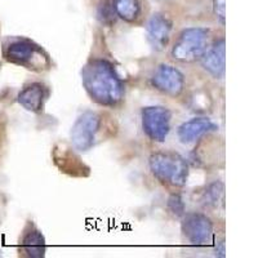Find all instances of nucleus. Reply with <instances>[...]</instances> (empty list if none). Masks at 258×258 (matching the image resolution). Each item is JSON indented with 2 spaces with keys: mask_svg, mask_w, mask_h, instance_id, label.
<instances>
[{
  "mask_svg": "<svg viewBox=\"0 0 258 258\" xmlns=\"http://www.w3.org/2000/svg\"><path fill=\"white\" fill-rule=\"evenodd\" d=\"M216 255L218 257H225L226 255V248H225V241L221 240L216 243Z\"/></svg>",
  "mask_w": 258,
  "mask_h": 258,
  "instance_id": "obj_19",
  "label": "nucleus"
},
{
  "mask_svg": "<svg viewBox=\"0 0 258 258\" xmlns=\"http://www.w3.org/2000/svg\"><path fill=\"white\" fill-rule=\"evenodd\" d=\"M147 40L153 49L160 50L165 49L169 43L170 32H172V22L169 18L161 13H155L150 17L146 26Z\"/></svg>",
  "mask_w": 258,
  "mask_h": 258,
  "instance_id": "obj_9",
  "label": "nucleus"
},
{
  "mask_svg": "<svg viewBox=\"0 0 258 258\" xmlns=\"http://www.w3.org/2000/svg\"><path fill=\"white\" fill-rule=\"evenodd\" d=\"M114 16V7L107 6L106 2L103 3V6H100V8H98V18H100L102 24H112L115 21Z\"/></svg>",
  "mask_w": 258,
  "mask_h": 258,
  "instance_id": "obj_17",
  "label": "nucleus"
},
{
  "mask_svg": "<svg viewBox=\"0 0 258 258\" xmlns=\"http://www.w3.org/2000/svg\"><path fill=\"white\" fill-rule=\"evenodd\" d=\"M115 15L125 22H136L141 15V4L138 0H114Z\"/></svg>",
  "mask_w": 258,
  "mask_h": 258,
  "instance_id": "obj_14",
  "label": "nucleus"
},
{
  "mask_svg": "<svg viewBox=\"0 0 258 258\" xmlns=\"http://www.w3.org/2000/svg\"><path fill=\"white\" fill-rule=\"evenodd\" d=\"M169 110L163 106H147L141 111L142 129L154 142H164L170 131Z\"/></svg>",
  "mask_w": 258,
  "mask_h": 258,
  "instance_id": "obj_5",
  "label": "nucleus"
},
{
  "mask_svg": "<svg viewBox=\"0 0 258 258\" xmlns=\"http://www.w3.org/2000/svg\"><path fill=\"white\" fill-rule=\"evenodd\" d=\"M218 126L208 117H194L178 128V138L182 144H192L209 132L217 131Z\"/></svg>",
  "mask_w": 258,
  "mask_h": 258,
  "instance_id": "obj_11",
  "label": "nucleus"
},
{
  "mask_svg": "<svg viewBox=\"0 0 258 258\" xmlns=\"http://www.w3.org/2000/svg\"><path fill=\"white\" fill-rule=\"evenodd\" d=\"M209 31L203 27H190L179 34L172 48V57L179 62H194L202 58L208 49Z\"/></svg>",
  "mask_w": 258,
  "mask_h": 258,
  "instance_id": "obj_4",
  "label": "nucleus"
},
{
  "mask_svg": "<svg viewBox=\"0 0 258 258\" xmlns=\"http://www.w3.org/2000/svg\"><path fill=\"white\" fill-rule=\"evenodd\" d=\"M85 91L101 106H116L124 97V84L111 62L91 59L82 70Z\"/></svg>",
  "mask_w": 258,
  "mask_h": 258,
  "instance_id": "obj_1",
  "label": "nucleus"
},
{
  "mask_svg": "<svg viewBox=\"0 0 258 258\" xmlns=\"http://www.w3.org/2000/svg\"><path fill=\"white\" fill-rule=\"evenodd\" d=\"M151 85L159 92L169 96H178L183 91L185 78L183 74L170 64H160L151 77Z\"/></svg>",
  "mask_w": 258,
  "mask_h": 258,
  "instance_id": "obj_8",
  "label": "nucleus"
},
{
  "mask_svg": "<svg viewBox=\"0 0 258 258\" xmlns=\"http://www.w3.org/2000/svg\"><path fill=\"white\" fill-rule=\"evenodd\" d=\"M223 197V183L221 182H214L209 186L204 192V199L203 202L206 203V206L216 207L220 202V198Z\"/></svg>",
  "mask_w": 258,
  "mask_h": 258,
  "instance_id": "obj_15",
  "label": "nucleus"
},
{
  "mask_svg": "<svg viewBox=\"0 0 258 258\" xmlns=\"http://www.w3.org/2000/svg\"><path fill=\"white\" fill-rule=\"evenodd\" d=\"M213 12L221 24L226 22V0H213Z\"/></svg>",
  "mask_w": 258,
  "mask_h": 258,
  "instance_id": "obj_18",
  "label": "nucleus"
},
{
  "mask_svg": "<svg viewBox=\"0 0 258 258\" xmlns=\"http://www.w3.org/2000/svg\"><path fill=\"white\" fill-rule=\"evenodd\" d=\"M18 103L31 112H39L43 109L45 100V88L40 83H32L21 91L17 97Z\"/></svg>",
  "mask_w": 258,
  "mask_h": 258,
  "instance_id": "obj_12",
  "label": "nucleus"
},
{
  "mask_svg": "<svg viewBox=\"0 0 258 258\" xmlns=\"http://www.w3.org/2000/svg\"><path fill=\"white\" fill-rule=\"evenodd\" d=\"M22 250L26 253L27 257L31 258H43L45 255V249H47V244H45L44 235L41 234L39 230L32 229L22 239Z\"/></svg>",
  "mask_w": 258,
  "mask_h": 258,
  "instance_id": "obj_13",
  "label": "nucleus"
},
{
  "mask_svg": "<svg viewBox=\"0 0 258 258\" xmlns=\"http://www.w3.org/2000/svg\"><path fill=\"white\" fill-rule=\"evenodd\" d=\"M101 116L94 111H85L80 115L71 128V144L78 151H88L96 142L100 129Z\"/></svg>",
  "mask_w": 258,
  "mask_h": 258,
  "instance_id": "obj_6",
  "label": "nucleus"
},
{
  "mask_svg": "<svg viewBox=\"0 0 258 258\" xmlns=\"http://www.w3.org/2000/svg\"><path fill=\"white\" fill-rule=\"evenodd\" d=\"M181 230L186 240L195 246H206L213 239V223L206 214L192 213L183 214Z\"/></svg>",
  "mask_w": 258,
  "mask_h": 258,
  "instance_id": "obj_7",
  "label": "nucleus"
},
{
  "mask_svg": "<svg viewBox=\"0 0 258 258\" xmlns=\"http://www.w3.org/2000/svg\"><path fill=\"white\" fill-rule=\"evenodd\" d=\"M168 209L177 217H182L185 214V203L178 194H174L168 199Z\"/></svg>",
  "mask_w": 258,
  "mask_h": 258,
  "instance_id": "obj_16",
  "label": "nucleus"
},
{
  "mask_svg": "<svg viewBox=\"0 0 258 258\" xmlns=\"http://www.w3.org/2000/svg\"><path fill=\"white\" fill-rule=\"evenodd\" d=\"M7 61L30 70H43L49 66V58L39 45L29 39L12 40L4 49Z\"/></svg>",
  "mask_w": 258,
  "mask_h": 258,
  "instance_id": "obj_3",
  "label": "nucleus"
},
{
  "mask_svg": "<svg viewBox=\"0 0 258 258\" xmlns=\"http://www.w3.org/2000/svg\"><path fill=\"white\" fill-rule=\"evenodd\" d=\"M150 169L163 183L176 187L186 185L188 165L185 158L176 153H156L150 156Z\"/></svg>",
  "mask_w": 258,
  "mask_h": 258,
  "instance_id": "obj_2",
  "label": "nucleus"
},
{
  "mask_svg": "<svg viewBox=\"0 0 258 258\" xmlns=\"http://www.w3.org/2000/svg\"><path fill=\"white\" fill-rule=\"evenodd\" d=\"M202 66L208 71L213 78L221 79L225 75L226 70V43L225 39L216 41L212 47H209L203 54Z\"/></svg>",
  "mask_w": 258,
  "mask_h": 258,
  "instance_id": "obj_10",
  "label": "nucleus"
}]
</instances>
